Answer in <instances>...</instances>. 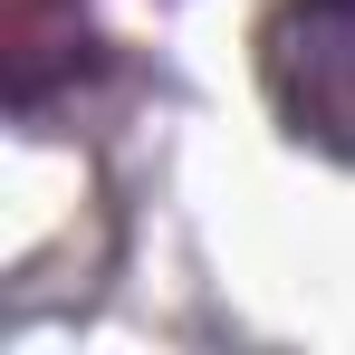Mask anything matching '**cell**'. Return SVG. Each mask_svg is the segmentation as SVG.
Instances as JSON below:
<instances>
[{"label": "cell", "instance_id": "6da1fadb", "mask_svg": "<svg viewBox=\"0 0 355 355\" xmlns=\"http://www.w3.org/2000/svg\"><path fill=\"white\" fill-rule=\"evenodd\" d=\"M269 96L297 135L355 154V0H279L269 10Z\"/></svg>", "mask_w": 355, "mask_h": 355}, {"label": "cell", "instance_id": "7a4b0ae2", "mask_svg": "<svg viewBox=\"0 0 355 355\" xmlns=\"http://www.w3.org/2000/svg\"><path fill=\"white\" fill-rule=\"evenodd\" d=\"M87 58V0H10V96L19 116L49 106V67Z\"/></svg>", "mask_w": 355, "mask_h": 355}]
</instances>
